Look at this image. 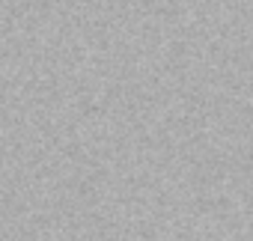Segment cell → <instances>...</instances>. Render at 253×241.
<instances>
[]
</instances>
